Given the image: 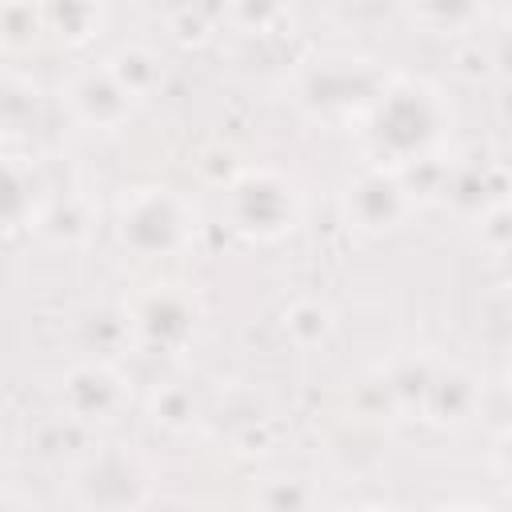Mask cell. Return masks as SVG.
I'll return each mask as SVG.
<instances>
[{
	"instance_id": "cell-1",
	"label": "cell",
	"mask_w": 512,
	"mask_h": 512,
	"mask_svg": "<svg viewBox=\"0 0 512 512\" xmlns=\"http://www.w3.org/2000/svg\"><path fill=\"white\" fill-rule=\"evenodd\" d=\"M436 136V116H432V100L420 88H396L388 92V100H380L376 120H372V140L396 156H408L416 148H424Z\"/></svg>"
},
{
	"instance_id": "cell-2",
	"label": "cell",
	"mask_w": 512,
	"mask_h": 512,
	"mask_svg": "<svg viewBox=\"0 0 512 512\" xmlns=\"http://www.w3.org/2000/svg\"><path fill=\"white\" fill-rule=\"evenodd\" d=\"M180 232H184V220L168 188H144L132 196V204L124 200V216H120L124 244L140 252H168L180 244Z\"/></svg>"
},
{
	"instance_id": "cell-3",
	"label": "cell",
	"mask_w": 512,
	"mask_h": 512,
	"mask_svg": "<svg viewBox=\"0 0 512 512\" xmlns=\"http://www.w3.org/2000/svg\"><path fill=\"white\" fill-rule=\"evenodd\" d=\"M236 224L248 232H280L284 216H288V192L284 184L268 180V176H248L244 184H236Z\"/></svg>"
},
{
	"instance_id": "cell-4",
	"label": "cell",
	"mask_w": 512,
	"mask_h": 512,
	"mask_svg": "<svg viewBox=\"0 0 512 512\" xmlns=\"http://www.w3.org/2000/svg\"><path fill=\"white\" fill-rule=\"evenodd\" d=\"M400 212H404V192L384 176H364L348 188V216L360 228H372V232L392 228Z\"/></svg>"
},
{
	"instance_id": "cell-5",
	"label": "cell",
	"mask_w": 512,
	"mask_h": 512,
	"mask_svg": "<svg viewBox=\"0 0 512 512\" xmlns=\"http://www.w3.org/2000/svg\"><path fill=\"white\" fill-rule=\"evenodd\" d=\"M64 404L76 420H104L120 404V380L104 368H76L64 384Z\"/></svg>"
},
{
	"instance_id": "cell-6",
	"label": "cell",
	"mask_w": 512,
	"mask_h": 512,
	"mask_svg": "<svg viewBox=\"0 0 512 512\" xmlns=\"http://www.w3.org/2000/svg\"><path fill=\"white\" fill-rule=\"evenodd\" d=\"M72 100H76V108H80V116L88 120V124H116L124 112H128V92H124V84L112 76V72H88L76 88H72Z\"/></svg>"
},
{
	"instance_id": "cell-7",
	"label": "cell",
	"mask_w": 512,
	"mask_h": 512,
	"mask_svg": "<svg viewBox=\"0 0 512 512\" xmlns=\"http://www.w3.org/2000/svg\"><path fill=\"white\" fill-rule=\"evenodd\" d=\"M136 324H140V332H144L148 340L172 344V340H180V336L188 332V308H184V300L172 296V292H152V296L144 300Z\"/></svg>"
},
{
	"instance_id": "cell-8",
	"label": "cell",
	"mask_w": 512,
	"mask_h": 512,
	"mask_svg": "<svg viewBox=\"0 0 512 512\" xmlns=\"http://www.w3.org/2000/svg\"><path fill=\"white\" fill-rule=\"evenodd\" d=\"M48 16L60 28V36L84 40V36H92V28L100 20V4L96 0H48Z\"/></svg>"
},
{
	"instance_id": "cell-9",
	"label": "cell",
	"mask_w": 512,
	"mask_h": 512,
	"mask_svg": "<svg viewBox=\"0 0 512 512\" xmlns=\"http://www.w3.org/2000/svg\"><path fill=\"white\" fill-rule=\"evenodd\" d=\"M108 72L124 84L128 96H140V92H148L152 80H156V60H152L148 52H140V48H124V52H116V60H112Z\"/></svg>"
},
{
	"instance_id": "cell-10",
	"label": "cell",
	"mask_w": 512,
	"mask_h": 512,
	"mask_svg": "<svg viewBox=\"0 0 512 512\" xmlns=\"http://www.w3.org/2000/svg\"><path fill=\"white\" fill-rule=\"evenodd\" d=\"M412 12L432 28H456L476 16V0H412Z\"/></svg>"
},
{
	"instance_id": "cell-11",
	"label": "cell",
	"mask_w": 512,
	"mask_h": 512,
	"mask_svg": "<svg viewBox=\"0 0 512 512\" xmlns=\"http://www.w3.org/2000/svg\"><path fill=\"white\" fill-rule=\"evenodd\" d=\"M192 416V396L184 388H164L156 392V420L168 428H184Z\"/></svg>"
}]
</instances>
